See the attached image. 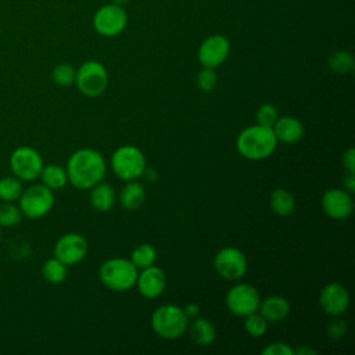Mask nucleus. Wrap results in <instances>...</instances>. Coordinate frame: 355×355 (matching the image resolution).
I'll list each match as a JSON object with an SVG mask.
<instances>
[{
    "mask_svg": "<svg viewBox=\"0 0 355 355\" xmlns=\"http://www.w3.org/2000/svg\"><path fill=\"white\" fill-rule=\"evenodd\" d=\"M68 182L80 190L92 189L101 182L107 172L103 154L94 148H79L67 161Z\"/></svg>",
    "mask_w": 355,
    "mask_h": 355,
    "instance_id": "obj_1",
    "label": "nucleus"
},
{
    "mask_svg": "<svg viewBox=\"0 0 355 355\" xmlns=\"http://www.w3.org/2000/svg\"><path fill=\"white\" fill-rule=\"evenodd\" d=\"M236 147L240 155H243L245 159L262 161L275 153L277 140L272 128L257 123L243 129L239 133Z\"/></svg>",
    "mask_w": 355,
    "mask_h": 355,
    "instance_id": "obj_2",
    "label": "nucleus"
},
{
    "mask_svg": "<svg viewBox=\"0 0 355 355\" xmlns=\"http://www.w3.org/2000/svg\"><path fill=\"white\" fill-rule=\"evenodd\" d=\"M139 269L129 258H110L104 261L98 269V279L111 291L123 293L136 284Z\"/></svg>",
    "mask_w": 355,
    "mask_h": 355,
    "instance_id": "obj_3",
    "label": "nucleus"
},
{
    "mask_svg": "<svg viewBox=\"0 0 355 355\" xmlns=\"http://www.w3.org/2000/svg\"><path fill=\"white\" fill-rule=\"evenodd\" d=\"M150 323L157 336L165 340H175L187 331L189 318L183 308L175 304H164L153 312Z\"/></svg>",
    "mask_w": 355,
    "mask_h": 355,
    "instance_id": "obj_4",
    "label": "nucleus"
},
{
    "mask_svg": "<svg viewBox=\"0 0 355 355\" xmlns=\"http://www.w3.org/2000/svg\"><path fill=\"white\" fill-rule=\"evenodd\" d=\"M111 168L114 173L128 182L143 176L147 165L143 151L133 144H123L118 147L111 155Z\"/></svg>",
    "mask_w": 355,
    "mask_h": 355,
    "instance_id": "obj_5",
    "label": "nucleus"
},
{
    "mask_svg": "<svg viewBox=\"0 0 355 355\" xmlns=\"http://www.w3.org/2000/svg\"><path fill=\"white\" fill-rule=\"evenodd\" d=\"M75 85L86 97H97L103 94L108 86L107 68L96 60L85 61L76 69Z\"/></svg>",
    "mask_w": 355,
    "mask_h": 355,
    "instance_id": "obj_6",
    "label": "nucleus"
},
{
    "mask_svg": "<svg viewBox=\"0 0 355 355\" xmlns=\"http://www.w3.org/2000/svg\"><path fill=\"white\" fill-rule=\"evenodd\" d=\"M54 205V191L44 184H32L22 190L18 207L24 216L39 219L46 216Z\"/></svg>",
    "mask_w": 355,
    "mask_h": 355,
    "instance_id": "obj_7",
    "label": "nucleus"
},
{
    "mask_svg": "<svg viewBox=\"0 0 355 355\" xmlns=\"http://www.w3.org/2000/svg\"><path fill=\"white\" fill-rule=\"evenodd\" d=\"M43 165L44 162L40 153L29 146L17 147L10 155L11 172L22 182L39 179Z\"/></svg>",
    "mask_w": 355,
    "mask_h": 355,
    "instance_id": "obj_8",
    "label": "nucleus"
},
{
    "mask_svg": "<svg viewBox=\"0 0 355 355\" xmlns=\"http://www.w3.org/2000/svg\"><path fill=\"white\" fill-rule=\"evenodd\" d=\"M225 302L230 313L239 318H245L247 315L258 311L261 297L254 286L248 283H239L227 290Z\"/></svg>",
    "mask_w": 355,
    "mask_h": 355,
    "instance_id": "obj_9",
    "label": "nucleus"
},
{
    "mask_svg": "<svg viewBox=\"0 0 355 355\" xmlns=\"http://www.w3.org/2000/svg\"><path fill=\"white\" fill-rule=\"evenodd\" d=\"M128 25V14L123 7L114 3L104 4L93 15L94 31L104 37L118 36Z\"/></svg>",
    "mask_w": 355,
    "mask_h": 355,
    "instance_id": "obj_10",
    "label": "nucleus"
},
{
    "mask_svg": "<svg viewBox=\"0 0 355 355\" xmlns=\"http://www.w3.org/2000/svg\"><path fill=\"white\" fill-rule=\"evenodd\" d=\"M214 268L222 279L239 280L245 275L248 262H247V257L241 250L229 245V247L220 248L215 254Z\"/></svg>",
    "mask_w": 355,
    "mask_h": 355,
    "instance_id": "obj_11",
    "label": "nucleus"
},
{
    "mask_svg": "<svg viewBox=\"0 0 355 355\" xmlns=\"http://www.w3.org/2000/svg\"><path fill=\"white\" fill-rule=\"evenodd\" d=\"M89 244L85 236L76 232L62 234L54 244V257L67 266L79 263L87 254Z\"/></svg>",
    "mask_w": 355,
    "mask_h": 355,
    "instance_id": "obj_12",
    "label": "nucleus"
},
{
    "mask_svg": "<svg viewBox=\"0 0 355 355\" xmlns=\"http://www.w3.org/2000/svg\"><path fill=\"white\" fill-rule=\"evenodd\" d=\"M230 53V42L226 36L215 33L205 37L197 50L198 62L207 68H216L226 61Z\"/></svg>",
    "mask_w": 355,
    "mask_h": 355,
    "instance_id": "obj_13",
    "label": "nucleus"
},
{
    "mask_svg": "<svg viewBox=\"0 0 355 355\" xmlns=\"http://www.w3.org/2000/svg\"><path fill=\"white\" fill-rule=\"evenodd\" d=\"M324 214L336 220L347 219L354 211V200L351 193L344 189H329L320 200Z\"/></svg>",
    "mask_w": 355,
    "mask_h": 355,
    "instance_id": "obj_14",
    "label": "nucleus"
},
{
    "mask_svg": "<svg viewBox=\"0 0 355 355\" xmlns=\"http://www.w3.org/2000/svg\"><path fill=\"white\" fill-rule=\"evenodd\" d=\"M319 305L324 313L330 316H340L348 309L349 293L340 283H329L319 294Z\"/></svg>",
    "mask_w": 355,
    "mask_h": 355,
    "instance_id": "obj_15",
    "label": "nucleus"
},
{
    "mask_svg": "<svg viewBox=\"0 0 355 355\" xmlns=\"http://www.w3.org/2000/svg\"><path fill=\"white\" fill-rule=\"evenodd\" d=\"M135 286L137 287L141 297L147 300H155L164 293L166 287V275L159 266H155L154 263L139 270Z\"/></svg>",
    "mask_w": 355,
    "mask_h": 355,
    "instance_id": "obj_16",
    "label": "nucleus"
},
{
    "mask_svg": "<svg viewBox=\"0 0 355 355\" xmlns=\"http://www.w3.org/2000/svg\"><path fill=\"white\" fill-rule=\"evenodd\" d=\"M272 130L276 140L284 144H294L304 135L302 123L294 116H279L273 123Z\"/></svg>",
    "mask_w": 355,
    "mask_h": 355,
    "instance_id": "obj_17",
    "label": "nucleus"
},
{
    "mask_svg": "<svg viewBox=\"0 0 355 355\" xmlns=\"http://www.w3.org/2000/svg\"><path fill=\"white\" fill-rule=\"evenodd\" d=\"M258 312L268 320V323H279L290 313V304L282 295H269L261 300Z\"/></svg>",
    "mask_w": 355,
    "mask_h": 355,
    "instance_id": "obj_18",
    "label": "nucleus"
},
{
    "mask_svg": "<svg viewBox=\"0 0 355 355\" xmlns=\"http://www.w3.org/2000/svg\"><path fill=\"white\" fill-rule=\"evenodd\" d=\"M187 330L191 340L201 347L211 345L216 338L215 326L207 318H201V316L193 318V320L187 324Z\"/></svg>",
    "mask_w": 355,
    "mask_h": 355,
    "instance_id": "obj_19",
    "label": "nucleus"
},
{
    "mask_svg": "<svg viewBox=\"0 0 355 355\" xmlns=\"http://www.w3.org/2000/svg\"><path fill=\"white\" fill-rule=\"evenodd\" d=\"M146 198V190L143 183L136 180H128L126 184L122 187L118 200L119 204L126 209V211H136L139 209Z\"/></svg>",
    "mask_w": 355,
    "mask_h": 355,
    "instance_id": "obj_20",
    "label": "nucleus"
},
{
    "mask_svg": "<svg viewBox=\"0 0 355 355\" xmlns=\"http://www.w3.org/2000/svg\"><path fill=\"white\" fill-rule=\"evenodd\" d=\"M116 201V194L114 187L108 183L98 182L90 190V204L98 212L110 211Z\"/></svg>",
    "mask_w": 355,
    "mask_h": 355,
    "instance_id": "obj_21",
    "label": "nucleus"
},
{
    "mask_svg": "<svg viewBox=\"0 0 355 355\" xmlns=\"http://www.w3.org/2000/svg\"><path fill=\"white\" fill-rule=\"evenodd\" d=\"M42 184L49 187L50 190H61L68 183V175L67 169L58 164H47L43 165V169L40 172Z\"/></svg>",
    "mask_w": 355,
    "mask_h": 355,
    "instance_id": "obj_22",
    "label": "nucleus"
},
{
    "mask_svg": "<svg viewBox=\"0 0 355 355\" xmlns=\"http://www.w3.org/2000/svg\"><path fill=\"white\" fill-rule=\"evenodd\" d=\"M270 208L277 216H288L295 209V198L288 190L276 187L270 193Z\"/></svg>",
    "mask_w": 355,
    "mask_h": 355,
    "instance_id": "obj_23",
    "label": "nucleus"
},
{
    "mask_svg": "<svg viewBox=\"0 0 355 355\" xmlns=\"http://www.w3.org/2000/svg\"><path fill=\"white\" fill-rule=\"evenodd\" d=\"M42 276L51 284H60L68 276V266L55 257L49 258L42 266Z\"/></svg>",
    "mask_w": 355,
    "mask_h": 355,
    "instance_id": "obj_24",
    "label": "nucleus"
},
{
    "mask_svg": "<svg viewBox=\"0 0 355 355\" xmlns=\"http://www.w3.org/2000/svg\"><path fill=\"white\" fill-rule=\"evenodd\" d=\"M129 259L139 270L148 268V266L154 265L157 261V250L148 243L139 244L137 247L133 248Z\"/></svg>",
    "mask_w": 355,
    "mask_h": 355,
    "instance_id": "obj_25",
    "label": "nucleus"
},
{
    "mask_svg": "<svg viewBox=\"0 0 355 355\" xmlns=\"http://www.w3.org/2000/svg\"><path fill=\"white\" fill-rule=\"evenodd\" d=\"M22 180L12 176H6L0 179V200L7 202H15L22 194Z\"/></svg>",
    "mask_w": 355,
    "mask_h": 355,
    "instance_id": "obj_26",
    "label": "nucleus"
},
{
    "mask_svg": "<svg viewBox=\"0 0 355 355\" xmlns=\"http://www.w3.org/2000/svg\"><path fill=\"white\" fill-rule=\"evenodd\" d=\"M329 67L337 73H348L354 69V55L347 50H337L329 55Z\"/></svg>",
    "mask_w": 355,
    "mask_h": 355,
    "instance_id": "obj_27",
    "label": "nucleus"
},
{
    "mask_svg": "<svg viewBox=\"0 0 355 355\" xmlns=\"http://www.w3.org/2000/svg\"><path fill=\"white\" fill-rule=\"evenodd\" d=\"M75 75H76L75 67L72 64H68V62L57 64L51 71L53 82L58 86H62V87L73 85L75 83Z\"/></svg>",
    "mask_w": 355,
    "mask_h": 355,
    "instance_id": "obj_28",
    "label": "nucleus"
},
{
    "mask_svg": "<svg viewBox=\"0 0 355 355\" xmlns=\"http://www.w3.org/2000/svg\"><path fill=\"white\" fill-rule=\"evenodd\" d=\"M22 212L14 202L1 201L0 204V226L12 227L17 226L22 219Z\"/></svg>",
    "mask_w": 355,
    "mask_h": 355,
    "instance_id": "obj_29",
    "label": "nucleus"
},
{
    "mask_svg": "<svg viewBox=\"0 0 355 355\" xmlns=\"http://www.w3.org/2000/svg\"><path fill=\"white\" fill-rule=\"evenodd\" d=\"M244 329L251 337H262L268 330V320L257 311L245 316Z\"/></svg>",
    "mask_w": 355,
    "mask_h": 355,
    "instance_id": "obj_30",
    "label": "nucleus"
},
{
    "mask_svg": "<svg viewBox=\"0 0 355 355\" xmlns=\"http://www.w3.org/2000/svg\"><path fill=\"white\" fill-rule=\"evenodd\" d=\"M196 83H197V87L204 92V93H209L215 89L216 83H218V76H216V72H215V68H207V67H202L200 69V72L197 73V78H196Z\"/></svg>",
    "mask_w": 355,
    "mask_h": 355,
    "instance_id": "obj_31",
    "label": "nucleus"
},
{
    "mask_svg": "<svg viewBox=\"0 0 355 355\" xmlns=\"http://www.w3.org/2000/svg\"><path fill=\"white\" fill-rule=\"evenodd\" d=\"M255 118H257V123H258V125L272 128L273 123L276 122V119L279 118V112H277V108H276L273 104H270V103H263V104H261L259 108L257 110Z\"/></svg>",
    "mask_w": 355,
    "mask_h": 355,
    "instance_id": "obj_32",
    "label": "nucleus"
},
{
    "mask_svg": "<svg viewBox=\"0 0 355 355\" xmlns=\"http://www.w3.org/2000/svg\"><path fill=\"white\" fill-rule=\"evenodd\" d=\"M262 355H294V349L283 341L270 343L262 349Z\"/></svg>",
    "mask_w": 355,
    "mask_h": 355,
    "instance_id": "obj_33",
    "label": "nucleus"
},
{
    "mask_svg": "<svg viewBox=\"0 0 355 355\" xmlns=\"http://www.w3.org/2000/svg\"><path fill=\"white\" fill-rule=\"evenodd\" d=\"M345 333H347V324L341 319L333 320L327 326V336L333 340H340L341 337L345 336Z\"/></svg>",
    "mask_w": 355,
    "mask_h": 355,
    "instance_id": "obj_34",
    "label": "nucleus"
},
{
    "mask_svg": "<svg viewBox=\"0 0 355 355\" xmlns=\"http://www.w3.org/2000/svg\"><path fill=\"white\" fill-rule=\"evenodd\" d=\"M343 165L347 172L355 173V150L352 147L347 148L343 154Z\"/></svg>",
    "mask_w": 355,
    "mask_h": 355,
    "instance_id": "obj_35",
    "label": "nucleus"
},
{
    "mask_svg": "<svg viewBox=\"0 0 355 355\" xmlns=\"http://www.w3.org/2000/svg\"><path fill=\"white\" fill-rule=\"evenodd\" d=\"M343 189L348 193L355 191V173L347 172V175L343 178Z\"/></svg>",
    "mask_w": 355,
    "mask_h": 355,
    "instance_id": "obj_36",
    "label": "nucleus"
},
{
    "mask_svg": "<svg viewBox=\"0 0 355 355\" xmlns=\"http://www.w3.org/2000/svg\"><path fill=\"white\" fill-rule=\"evenodd\" d=\"M183 311H184V313L187 315L189 319H190V318L193 319V318H196V316L200 315V306H198L197 304H194V302L187 304V305L183 308Z\"/></svg>",
    "mask_w": 355,
    "mask_h": 355,
    "instance_id": "obj_37",
    "label": "nucleus"
},
{
    "mask_svg": "<svg viewBox=\"0 0 355 355\" xmlns=\"http://www.w3.org/2000/svg\"><path fill=\"white\" fill-rule=\"evenodd\" d=\"M318 351L309 345H302L298 349H294V355H315Z\"/></svg>",
    "mask_w": 355,
    "mask_h": 355,
    "instance_id": "obj_38",
    "label": "nucleus"
},
{
    "mask_svg": "<svg viewBox=\"0 0 355 355\" xmlns=\"http://www.w3.org/2000/svg\"><path fill=\"white\" fill-rule=\"evenodd\" d=\"M114 4H116V6H121V7H123L125 4H128L129 3V0H111Z\"/></svg>",
    "mask_w": 355,
    "mask_h": 355,
    "instance_id": "obj_39",
    "label": "nucleus"
}]
</instances>
